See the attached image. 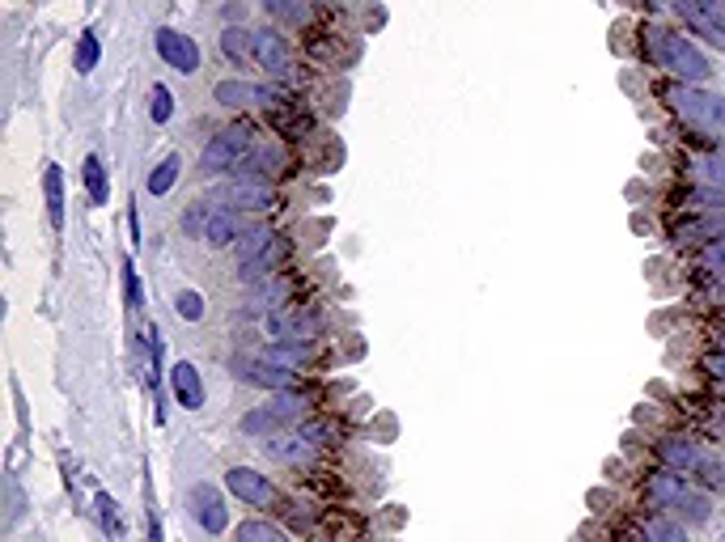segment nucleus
Returning <instances> with one entry per match:
<instances>
[{
	"label": "nucleus",
	"instance_id": "obj_15",
	"mask_svg": "<svg viewBox=\"0 0 725 542\" xmlns=\"http://www.w3.org/2000/svg\"><path fill=\"white\" fill-rule=\"evenodd\" d=\"M263 454L272 462H289V466H306L314 462V441L306 432H276V437H263Z\"/></svg>",
	"mask_w": 725,
	"mask_h": 542
},
{
	"label": "nucleus",
	"instance_id": "obj_11",
	"mask_svg": "<svg viewBox=\"0 0 725 542\" xmlns=\"http://www.w3.org/2000/svg\"><path fill=\"white\" fill-rule=\"evenodd\" d=\"M153 47H157V56H162V64H170L174 72H183V77H191V72L200 68V47L191 43L183 30L162 26L153 34Z\"/></svg>",
	"mask_w": 725,
	"mask_h": 542
},
{
	"label": "nucleus",
	"instance_id": "obj_38",
	"mask_svg": "<svg viewBox=\"0 0 725 542\" xmlns=\"http://www.w3.org/2000/svg\"><path fill=\"white\" fill-rule=\"evenodd\" d=\"M212 212H217V208L204 204V200H196V204H191V208L183 212V233H187V238H204V229H208V221H212Z\"/></svg>",
	"mask_w": 725,
	"mask_h": 542
},
{
	"label": "nucleus",
	"instance_id": "obj_35",
	"mask_svg": "<svg viewBox=\"0 0 725 542\" xmlns=\"http://www.w3.org/2000/svg\"><path fill=\"white\" fill-rule=\"evenodd\" d=\"M170 115H174V94H170V85L157 81L149 89V119L157 123V128H162V123H170Z\"/></svg>",
	"mask_w": 725,
	"mask_h": 542
},
{
	"label": "nucleus",
	"instance_id": "obj_27",
	"mask_svg": "<svg viewBox=\"0 0 725 542\" xmlns=\"http://www.w3.org/2000/svg\"><path fill=\"white\" fill-rule=\"evenodd\" d=\"M687 170H692V183L725 191V157L721 153H700V157H692V166Z\"/></svg>",
	"mask_w": 725,
	"mask_h": 542
},
{
	"label": "nucleus",
	"instance_id": "obj_24",
	"mask_svg": "<svg viewBox=\"0 0 725 542\" xmlns=\"http://www.w3.org/2000/svg\"><path fill=\"white\" fill-rule=\"evenodd\" d=\"M221 51H225V60L229 64H246V60H255V30H246V26H225L221 30Z\"/></svg>",
	"mask_w": 725,
	"mask_h": 542
},
{
	"label": "nucleus",
	"instance_id": "obj_19",
	"mask_svg": "<svg viewBox=\"0 0 725 542\" xmlns=\"http://www.w3.org/2000/svg\"><path fill=\"white\" fill-rule=\"evenodd\" d=\"M285 255H289V242L276 233V238H272L268 246H263V250H259V255H255L251 263H242V267H238V280H242L246 288H251V284H259V280H268L272 271H276L280 263H285Z\"/></svg>",
	"mask_w": 725,
	"mask_h": 542
},
{
	"label": "nucleus",
	"instance_id": "obj_13",
	"mask_svg": "<svg viewBox=\"0 0 725 542\" xmlns=\"http://www.w3.org/2000/svg\"><path fill=\"white\" fill-rule=\"evenodd\" d=\"M653 454H658V462L662 466H670V471H679V475H696V466L704 462V449L700 441H692V437H662L658 445H653Z\"/></svg>",
	"mask_w": 725,
	"mask_h": 542
},
{
	"label": "nucleus",
	"instance_id": "obj_32",
	"mask_svg": "<svg viewBox=\"0 0 725 542\" xmlns=\"http://www.w3.org/2000/svg\"><path fill=\"white\" fill-rule=\"evenodd\" d=\"M263 9H268V17H276V22H285V26H306L310 22L306 0H263Z\"/></svg>",
	"mask_w": 725,
	"mask_h": 542
},
{
	"label": "nucleus",
	"instance_id": "obj_40",
	"mask_svg": "<svg viewBox=\"0 0 725 542\" xmlns=\"http://www.w3.org/2000/svg\"><path fill=\"white\" fill-rule=\"evenodd\" d=\"M174 310H179V318H187V322H200L204 318V297L196 293V288H183V293L174 297Z\"/></svg>",
	"mask_w": 725,
	"mask_h": 542
},
{
	"label": "nucleus",
	"instance_id": "obj_7",
	"mask_svg": "<svg viewBox=\"0 0 725 542\" xmlns=\"http://www.w3.org/2000/svg\"><path fill=\"white\" fill-rule=\"evenodd\" d=\"M225 487L242 504H251V509H276V500H280L276 483L268 475H259L255 466H229V471H225Z\"/></svg>",
	"mask_w": 725,
	"mask_h": 542
},
{
	"label": "nucleus",
	"instance_id": "obj_20",
	"mask_svg": "<svg viewBox=\"0 0 725 542\" xmlns=\"http://www.w3.org/2000/svg\"><path fill=\"white\" fill-rule=\"evenodd\" d=\"M713 492H704V487H687L683 500L675 504V517L683 521V526H709L713 521Z\"/></svg>",
	"mask_w": 725,
	"mask_h": 542
},
{
	"label": "nucleus",
	"instance_id": "obj_18",
	"mask_svg": "<svg viewBox=\"0 0 725 542\" xmlns=\"http://www.w3.org/2000/svg\"><path fill=\"white\" fill-rule=\"evenodd\" d=\"M246 233H251V229H246V216L242 212L217 208V212H212V221H208V229H204V242L212 250H225V246H238Z\"/></svg>",
	"mask_w": 725,
	"mask_h": 542
},
{
	"label": "nucleus",
	"instance_id": "obj_28",
	"mask_svg": "<svg viewBox=\"0 0 725 542\" xmlns=\"http://www.w3.org/2000/svg\"><path fill=\"white\" fill-rule=\"evenodd\" d=\"M179 174H183V157L179 153H170V157H162L157 161V170L149 174V195H170L174 191V183H179Z\"/></svg>",
	"mask_w": 725,
	"mask_h": 542
},
{
	"label": "nucleus",
	"instance_id": "obj_29",
	"mask_svg": "<svg viewBox=\"0 0 725 542\" xmlns=\"http://www.w3.org/2000/svg\"><path fill=\"white\" fill-rule=\"evenodd\" d=\"M696 479L704 492H713V496H725V454H717V449H709L704 454V462L696 466Z\"/></svg>",
	"mask_w": 725,
	"mask_h": 542
},
{
	"label": "nucleus",
	"instance_id": "obj_23",
	"mask_svg": "<svg viewBox=\"0 0 725 542\" xmlns=\"http://www.w3.org/2000/svg\"><path fill=\"white\" fill-rule=\"evenodd\" d=\"M675 13H679L683 22H687V26H692V30L700 34V39H709L717 51H725V26H717L713 17H709V13H704V9L696 5V0H679V9H675Z\"/></svg>",
	"mask_w": 725,
	"mask_h": 542
},
{
	"label": "nucleus",
	"instance_id": "obj_25",
	"mask_svg": "<svg viewBox=\"0 0 725 542\" xmlns=\"http://www.w3.org/2000/svg\"><path fill=\"white\" fill-rule=\"evenodd\" d=\"M212 98H217L225 111H242V106H259V85H251V81H217Z\"/></svg>",
	"mask_w": 725,
	"mask_h": 542
},
{
	"label": "nucleus",
	"instance_id": "obj_14",
	"mask_svg": "<svg viewBox=\"0 0 725 542\" xmlns=\"http://www.w3.org/2000/svg\"><path fill=\"white\" fill-rule=\"evenodd\" d=\"M289 301V284L280 280V276H268V280H259L246 288V305H242V318H268L272 310H280V305Z\"/></svg>",
	"mask_w": 725,
	"mask_h": 542
},
{
	"label": "nucleus",
	"instance_id": "obj_42",
	"mask_svg": "<svg viewBox=\"0 0 725 542\" xmlns=\"http://www.w3.org/2000/svg\"><path fill=\"white\" fill-rule=\"evenodd\" d=\"M696 5H700L704 13H709L717 26H725V0H696Z\"/></svg>",
	"mask_w": 725,
	"mask_h": 542
},
{
	"label": "nucleus",
	"instance_id": "obj_6",
	"mask_svg": "<svg viewBox=\"0 0 725 542\" xmlns=\"http://www.w3.org/2000/svg\"><path fill=\"white\" fill-rule=\"evenodd\" d=\"M212 200L229 212H268L276 208V191L263 178H234V183H221Z\"/></svg>",
	"mask_w": 725,
	"mask_h": 542
},
{
	"label": "nucleus",
	"instance_id": "obj_45",
	"mask_svg": "<svg viewBox=\"0 0 725 542\" xmlns=\"http://www.w3.org/2000/svg\"><path fill=\"white\" fill-rule=\"evenodd\" d=\"M709 301H721V305H725V276H717V280H713V288H709Z\"/></svg>",
	"mask_w": 725,
	"mask_h": 542
},
{
	"label": "nucleus",
	"instance_id": "obj_36",
	"mask_svg": "<svg viewBox=\"0 0 725 542\" xmlns=\"http://www.w3.org/2000/svg\"><path fill=\"white\" fill-rule=\"evenodd\" d=\"M696 267L704 271V276H713V280H717V276H725V233H721V238H717V242H709V246H704V250H700V259H696Z\"/></svg>",
	"mask_w": 725,
	"mask_h": 542
},
{
	"label": "nucleus",
	"instance_id": "obj_34",
	"mask_svg": "<svg viewBox=\"0 0 725 542\" xmlns=\"http://www.w3.org/2000/svg\"><path fill=\"white\" fill-rule=\"evenodd\" d=\"M687 212H717V208H725V191H713V187H700V183H692V191H687V204H683Z\"/></svg>",
	"mask_w": 725,
	"mask_h": 542
},
{
	"label": "nucleus",
	"instance_id": "obj_9",
	"mask_svg": "<svg viewBox=\"0 0 725 542\" xmlns=\"http://www.w3.org/2000/svg\"><path fill=\"white\" fill-rule=\"evenodd\" d=\"M725 233V208L717 212H692L670 225V242L675 246H709Z\"/></svg>",
	"mask_w": 725,
	"mask_h": 542
},
{
	"label": "nucleus",
	"instance_id": "obj_47",
	"mask_svg": "<svg viewBox=\"0 0 725 542\" xmlns=\"http://www.w3.org/2000/svg\"><path fill=\"white\" fill-rule=\"evenodd\" d=\"M717 399H721V403H725V382H717Z\"/></svg>",
	"mask_w": 725,
	"mask_h": 542
},
{
	"label": "nucleus",
	"instance_id": "obj_8",
	"mask_svg": "<svg viewBox=\"0 0 725 542\" xmlns=\"http://www.w3.org/2000/svg\"><path fill=\"white\" fill-rule=\"evenodd\" d=\"M687 487H692V483H687V475L670 471V466H658V471H649V475H645L641 496H645L649 509H658V513H675V504L683 500Z\"/></svg>",
	"mask_w": 725,
	"mask_h": 542
},
{
	"label": "nucleus",
	"instance_id": "obj_12",
	"mask_svg": "<svg viewBox=\"0 0 725 542\" xmlns=\"http://www.w3.org/2000/svg\"><path fill=\"white\" fill-rule=\"evenodd\" d=\"M187 509L191 517H196V526H204V534H221L229 526V509H225V500L217 487H208V483H196L187 492Z\"/></svg>",
	"mask_w": 725,
	"mask_h": 542
},
{
	"label": "nucleus",
	"instance_id": "obj_1",
	"mask_svg": "<svg viewBox=\"0 0 725 542\" xmlns=\"http://www.w3.org/2000/svg\"><path fill=\"white\" fill-rule=\"evenodd\" d=\"M645 47H649V60L666 68L675 81H687V85H704L713 77V64L709 56L692 43L683 39L679 30H666V26H649L645 30Z\"/></svg>",
	"mask_w": 725,
	"mask_h": 542
},
{
	"label": "nucleus",
	"instance_id": "obj_39",
	"mask_svg": "<svg viewBox=\"0 0 725 542\" xmlns=\"http://www.w3.org/2000/svg\"><path fill=\"white\" fill-rule=\"evenodd\" d=\"M94 509H98V521L106 526V534H111V538H119V534H123V521H119L115 500L106 496V492H98V496H94Z\"/></svg>",
	"mask_w": 725,
	"mask_h": 542
},
{
	"label": "nucleus",
	"instance_id": "obj_31",
	"mask_svg": "<svg viewBox=\"0 0 725 542\" xmlns=\"http://www.w3.org/2000/svg\"><path fill=\"white\" fill-rule=\"evenodd\" d=\"M98 60H102V39H98V30H85L77 51H73V68L81 72V77H90V72L98 68Z\"/></svg>",
	"mask_w": 725,
	"mask_h": 542
},
{
	"label": "nucleus",
	"instance_id": "obj_43",
	"mask_svg": "<svg viewBox=\"0 0 725 542\" xmlns=\"http://www.w3.org/2000/svg\"><path fill=\"white\" fill-rule=\"evenodd\" d=\"M123 271H128V305H132V310H136V305H140V280L132 276V263H128V267H123Z\"/></svg>",
	"mask_w": 725,
	"mask_h": 542
},
{
	"label": "nucleus",
	"instance_id": "obj_44",
	"mask_svg": "<svg viewBox=\"0 0 725 542\" xmlns=\"http://www.w3.org/2000/svg\"><path fill=\"white\" fill-rule=\"evenodd\" d=\"M149 542H162V521H157L153 509H149Z\"/></svg>",
	"mask_w": 725,
	"mask_h": 542
},
{
	"label": "nucleus",
	"instance_id": "obj_21",
	"mask_svg": "<svg viewBox=\"0 0 725 542\" xmlns=\"http://www.w3.org/2000/svg\"><path fill=\"white\" fill-rule=\"evenodd\" d=\"M645 542H692V526H683L675 513H653L641 521Z\"/></svg>",
	"mask_w": 725,
	"mask_h": 542
},
{
	"label": "nucleus",
	"instance_id": "obj_10",
	"mask_svg": "<svg viewBox=\"0 0 725 542\" xmlns=\"http://www.w3.org/2000/svg\"><path fill=\"white\" fill-rule=\"evenodd\" d=\"M263 331L272 335V343H289V339L310 343L318 335V314H306V310H297V305H280V310H272L263 318Z\"/></svg>",
	"mask_w": 725,
	"mask_h": 542
},
{
	"label": "nucleus",
	"instance_id": "obj_48",
	"mask_svg": "<svg viewBox=\"0 0 725 542\" xmlns=\"http://www.w3.org/2000/svg\"><path fill=\"white\" fill-rule=\"evenodd\" d=\"M717 348H725V331H721V335H717Z\"/></svg>",
	"mask_w": 725,
	"mask_h": 542
},
{
	"label": "nucleus",
	"instance_id": "obj_5",
	"mask_svg": "<svg viewBox=\"0 0 725 542\" xmlns=\"http://www.w3.org/2000/svg\"><path fill=\"white\" fill-rule=\"evenodd\" d=\"M234 377H238V382H246V386L272 390V394L293 390V382H297V373H293V369H285V365H276V360H272L268 352H263V356H251V352L234 356Z\"/></svg>",
	"mask_w": 725,
	"mask_h": 542
},
{
	"label": "nucleus",
	"instance_id": "obj_3",
	"mask_svg": "<svg viewBox=\"0 0 725 542\" xmlns=\"http://www.w3.org/2000/svg\"><path fill=\"white\" fill-rule=\"evenodd\" d=\"M306 411H310L306 394L280 390V394H272L268 403H259L255 411H246L238 428L246 432V437H276V432H285V428H293V424H302V420H306Z\"/></svg>",
	"mask_w": 725,
	"mask_h": 542
},
{
	"label": "nucleus",
	"instance_id": "obj_46",
	"mask_svg": "<svg viewBox=\"0 0 725 542\" xmlns=\"http://www.w3.org/2000/svg\"><path fill=\"white\" fill-rule=\"evenodd\" d=\"M649 5H658V9H679V0H649Z\"/></svg>",
	"mask_w": 725,
	"mask_h": 542
},
{
	"label": "nucleus",
	"instance_id": "obj_30",
	"mask_svg": "<svg viewBox=\"0 0 725 542\" xmlns=\"http://www.w3.org/2000/svg\"><path fill=\"white\" fill-rule=\"evenodd\" d=\"M238 542H289V534L280 530V526H272V521H263V517H246V521H238V534H234Z\"/></svg>",
	"mask_w": 725,
	"mask_h": 542
},
{
	"label": "nucleus",
	"instance_id": "obj_33",
	"mask_svg": "<svg viewBox=\"0 0 725 542\" xmlns=\"http://www.w3.org/2000/svg\"><path fill=\"white\" fill-rule=\"evenodd\" d=\"M81 178H85V191H90V200H94V204H106V195H111V187H106V170H102V157H98V153L85 157Z\"/></svg>",
	"mask_w": 725,
	"mask_h": 542
},
{
	"label": "nucleus",
	"instance_id": "obj_2",
	"mask_svg": "<svg viewBox=\"0 0 725 542\" xmlns=\"http://www.w3.org/2000/svg\"><path fill=\"white\" fill-rule=\"evenodd\" d=\"M662 102H666L683 123H692V128H700V132H725V98L709 94L704 85L675 81V85L662 89Z\"/></svg>",
	"mask_w": 725,
	"mask_h": 542
},
{
	"label": "nucleus",
	"instance_id": "obj_22",
	"mask_svg": "<svg viewBox=\"0 0 725 542\" xmlns=\"http://www.w3.org/2000/svg\"><path fill=\"white\" fill-rule=\"evenodd\" d=\"M242 170H246V174H259V178L285 170V144H276V140H259V144H251V153H246Z\"/></svg>",
	"mask_w": 725,
	"mask_h": 542
},
{
	"label": "nucleus",
	"instance_id": "obj_37",
	"mask_svg": "<svg viewBox=\"0 0 725 542\" xmlns=\"http://www.w3.org/2000/svg\"><path fill=\"white\" fill-rule=\"evenodd\" d=\"M272 238H276V233H272V229H251V233H246V238H242V242L234 246V259H238V267H242V263H251V259H255V255H259V250H263V246H268Z\"/></svg>",
	"mask_w": 725,
	"mask_h": 542
},
{
	"label": "nucleus",
	"instance_id": "obj_4",
	"mask_svg": "<svg viewBox=\"0 0 725 542\" xmlns=\"http://www.w3.org/2000/svg\"><path fill=\"white\" fill-rule=\"evenodd\" d=\"M251 132L242 128H221L217 136H212L208 144H204V153H200V174L204 178H217V174H229V170H238L242 161H246V153H251Z\"/></svg>",
	"mask_w": 725,
	"mask_h": 542
},
{
	"label": "nucleus",
	"instance_id": "obj_16",
	"mask_svg": "<svg viewBox=\"0 0 725 542\" xmlns=\"http://www.w3.org/2000/svg\"><path fill=\"white\" fill-rule=\"evenodd\" d=\"M255 64L268 72V77H289V68H293L289 43L280 39L276 30H255Z\"/></svg>",
	"mask_w": 725,
	"mask_h": 542
},
{
	"label": "nucleus",
	"instance_id": "obj_41",
	"mask_svg": "<svg viewBox=\"0 0 725 542\" xmlns=\"http://www.w3.org/2000/svg\"><path fill=\"white\" fill-rule=\"evenodd\" d=\"M700 369H704V377H713V382H725V348H713V352H704Z\"/></svg>",
	"mask_w": 725,
	"mask_h": 542
},
{
	"label": "nucleus",
	"instance_id": "obj_17",
	"mask_svg": "<svg viewBox=\"0 0 725 542\" xmlns=\"http://www.w3.org/2000/svg\"><path fill=\"white\" fill-rule=\"evenodd\" d=\"M170 390H174V403L183 411H200L204 407V373L191 365V360H179L170 369Z\"/></svg>",
	"mask_w": 725,
	"mask_h": 542
},
{
	"label": "nucleus",
	"instance_id": "obj_26",
	"mask_svg": "<svg viewBox=\"0 0 725 542\" xmlns=\"http://www.w3.org/2000/svg\"><path fill=\"white\" fill-rule=\"evenodd\" d=\"M43 195H47V221L51 229H64V178H60V166L51 161V166L43 170Z\"/></svg>",
	"mask_w": 725,
	"mask_h": 542
}]
</instances>
